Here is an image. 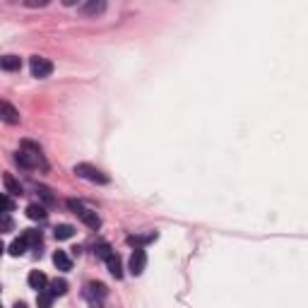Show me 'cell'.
<instances>
[{
    "label": "cell",
    "mask_w": 308,
    "mask_h": 308,
    "mask_svg": "<svg viewBox=\"0 0 308 308\" xmlns=\"http://www.w3.org/2000/svg\"><path fill=\"white\" fill-rule=\"evenodd\" d=\"M15 159H17V164L24 166V169H44L46 162H44V154H41V147L39 144L29 142V140H24L20 144V152L15 154Z\"/></svg>",
    "instance_id": "1"
},
{
    "label": "cell",
    "mask_w": 308,
    "mask_h": 308,
    "mask_svg": "<svg viewBox=\"0 0 308 308\" xmlns=\"http://www.w3.org/2000/svg\"><path fill=\"white\" fill-rule=\"evenodd\" d=\"M67 207L72 209V212H75L77 217H80V219H82V221H85V224H87L89 229H99V226H101L99 214H97L94 209L85 207V205H82L80 200H67Z\"/></svg>",
    "instance_id": "2"
},
{
    "label": "cell",
    "mask_w": 308,
    "mask_h": 308,
    "mask_svg": "<svg viewBox=\"0 0 308 308\" xmlns=\"http://www.w3.org/2000/svg\"><path fill=\"white\" fill-rule=\"evenodd\" d=\"M106 296H109V289L101 282H89L85 286V298L92 303V308H104V298Z\"/></svg>",
    "instance_id": "3"
},
{
    "label": "cell",
    "mask_w": 308,
    "mask_h": 308,
    "mask_svg": "<svg viewBox=\"0 0 308 308\" xmlns=\"http://www.w3.org/2000/svg\"><path fill=\"white\" fill-rule=\"evenodd\" d=\"M75 174L80 178L89 181V183H99V186H106V183H109V176H106L104 171H99L97 166H92V164H77Z\"/></svg>",
    "instance_id": "4"
},
{
    "label": "cell",
    "mask_w": 308,
    "mask_h": 308,
    "mask_svg": "<svg viewBox=\"0 0 308 308\" xmlns=\"http://www.w3.org/2000/svg\"><path fill=\"white\" fill-rule=\"evenodd\" d=\"M29 67H32V75L39 77V80H44L53 72V63L44 58V55H32V60H29Z\"/></svg>",
    "instance_id": "5"
},
{
    "label": "cell",
    "mask_w": 308,
    "mask_h": 308,
    "mask_svg": "<svg viewBox=\"0 0 308 308\" xmlns=\"http://www.w3.org/2000/svg\"><path fill=\"white\" fill-rule=\"evenodd\" d=\"M144 265H147V253H144V248H135V251H132V255H130V272L135 277L142 275Z\"/></svg>",
    "instance_id": "6"
},
{
    "label": "cell",
    "mask_w": 308,
    "mask_h": 308,
    "mask_svg": "<svg viewBox=\"0 0 308 308\" xmlns=\"http://www.w3.org/2000/svg\"><path fill=\"white\" fill-rule=\"evenodd\" d=\"M0 121H5L8 125H17L20 123V113H17V109L12 104L0 101Z\"/></svg>",
    "instance_id": "7"
},
{
    "label": "cell",
    "mask_w": 308,
    "mask_h": 308,
    "mask_svg": "<svg viewBox=\"0 0 308 308\" xmlns=\"http://www.w3.org/2000/svg\"><path fill=\"white\" fill-rule=\"evenodd\" d=\"M53 265L58 267V270H63V272L72 270V260H70V255H67L65 251H55L53 253Z\"/></svg>",
    "instance_id": "8"
},
{
    "label": "cell",
    "mask_w": 308,
    "mask_h": 308,
    "mask_svg": "<svg viewBox=\"0 0 308 308\" xmlns=\"http://www.w3.org/2000/svg\"><path fill=\"white\" fill-rule=\"evenodd\" d=\"M22 67V60L17 55H3L0 58V70H8V72H15Z\"/></svg>",
    "instance_id": "9"
},
{
    "label": "cell",
    "mask_w": 308,
    "mask_h": 308,
    "mask_svg": "<svg viewBox=\"0 0 308 308\" xmlns=\"http://www.w3.org/2000/svg\"><path fill=\"white\" fill-rule=\"evenodd\" d=\"M106 265H109V272L113 277H116V279H121L123 277V265H121V258H118V255L116 253H111L109 258H106Z\"/></svg>",
    "instance_id": "10"
},
{
    "label": "cell",
    "mask_w": 308,
    "mask_h": 308,
    "mask_svg": "<svg viewBox=\"0 0 308 308\" xmlns=\"http://www.w3.org/2000/svg\"><path fill=\"white\" fill-rule=\"evenodd\" d=\"M29 286L32 289H36V291H41V289H46V284H48V279H46V275L44 272H39V270H34L32 275H29Z\"/></svg>",
    "instance_id": "11"
},
{
    "label": "cell",
    "mask_w": 308,
    "mask_h": 308,
    "mask_svg": "<svg viewBox=\"0 0 308 308\" xmlns=\"http://www.w3.org/2000/svg\"><path fill=\"white\" fill-rule=\"evenodd\" d=\"M152 241H157V234H154V231H149V234H140V236H128V243L135 246V248H142L144 243H152Z\"/></svg>",
    "instance_id": "12"
},
{
    "label": "cell",
    "mask_w": 308,
    "mask_h": 308,
    "mask_svg": "<svg viewBox=\"0 0 308 308\" xmlns=\"http://www.w3.org/2000/svg\"><path fill=\"white\" fill-rule=\"evenodd\" d=\"M106 10V3H97V0H92V3H85V5H80V12L82 15H99V12Z\"/></svg>",
    "instance_id": "13"
},
{
    "label": "cell",
    "mask_w": 308,
    "mask_h": 308,
    "mask_svg": "<svg viewBox=\"0 0 308 308\" xmlns=\"http://www.w3.org/2000/svg\"><path fill=\"white\" fill-rule=\"evenodd\" d=\"M3 183H5V188H8L10 195H22V186H20V181L12 176V174H5V176H3Z\"/></svg>",
    "instance_id": "14"
},
{
    "label": "cell",
    "mask_w": 308,
    "mask_h": 308,
    "mask_svg": "<svg viewBox=\"0 0 308 308\" xmlns=\"http://www.w3.org/2000/svg\"><path fill=\"white\" fill-rule=\"evenodd\" d=\"M53 234H55V239L58 241H67V239H72L75 236V229L70 226V224H58L53 229Z\"/></svg>",
    "instance_id": "15"
},
{
    "label": "cell",
    "mask_w": 308,
    "mask_h": 308,
    "mask_svg": "<svg viewBox=\"0 0 308 308\" xmlns=\"http://www.w3.org/2000/svg\"><path fill=\"white\" fill-rule=\"evenodd\" d=\"M48 291L53 296H63V294H67V282L65 279H51L48 282Z\"/></svg>",
    "instance_id": "16"
},
{
    "label": "cell",
    "mask_w": 308,
    "mask_h": 308,
    "mask_svg": "<svg viewBox=\"0 0 308 308\" xmlns=\"http://www.w3.org/2000/svg\"><path fill=\"white\" fill-rule=\"evenodd\" d=\"M27 217H29V219H46V207L44 205H29V207H27Z\"/></svg>",
    "instance_id": "17"
},
{
    "label": "cell",
    "mask_w": 308,
    "mask_h": 308,
    "mask_svg": "<svg viewBox=\"0 0 308 308\" xmlns=\"http://www.w3.org/2000/svg\"><path fill=\"white\" fill-rule=\"evenodd\" d=\"M36 303H39V308H51V303H53V294H51L48 289H41V291L36 294Z\"/></svg>",
    "instance_id": "18"
},
{
    "label": "cell",
    "mask_w": 308,
    "mask_h": 308,
    "mask_svg": "<svg viewBox=\"0 0 308 308\" xmlns=\"http://www.w3.org/2000/svg\"><path fill=\"white\" fill-rule=\"evenodd\" d=\"M24 251H27V241H24L22 236H20V239H15V241L10 243V255H15V258H17V255H22Z\"/></svg>",
    "instance_id": "19"
},
{
    "label": "cell",
    "mask_w": 308,
    "mask_h": 308,
    "mask_svg": "<svg viewBox=\"0 0 308 308\" xmlns=\"http://www.w3.org/2000/svg\"><path fill=\"white\" fill-rule=\"evenodd\" d=\"M22 239L27 241V246H41V234L39 231H24L22 234Z\"/></svg>",
    "instance_id": "20"
},
{
    "label": "cell",
    "mask_w": 308,
    "mask_h": 308,
    "mask_svg": "<svg viewBox=\"0 0 308 308\" xmlns=\"http://www.w3.org/2000/svg\"><path fill=\"white\" fill-rule=\"evenodd\" d=\"M36 193L41 195V200H44L46 205H53V202H55V198L51 195V190H48L46 186H36Z\"/></svg>",
    "instance_id": "21"
},
{
    "label": "cell",
    "mask_w": 308,
    "mask_h": 308,
    "mask_svg": "<svg viewBox=\"0 0 308 308\" xmlns=\"http://www.w3.org/2000/svg\"><path fill=\"white\" fill-rule=\"evenodd\" d=\"M111 253H113V251L109 248V243H99V246L94 248V255H97V258H101V260H106Z\"/></svg>",
    "instance_id": "22"
},
{
    "label": "cell",
    "mask_w": 308,
    "mask_h": 308,
    "mask_svg": "<svg viewBox=\"0 0 308 308\" xmlns=\"http://www.w3.org/2000/svg\"><path fill=\"white\" fill-rule=\"evenodd\" d=\"M12 207H15V202H12L8 195L0 193V214H3V212H12Z\"/></svg>",
    "instance_id": "23"
},
{
    "label": "cell",
    "mask_w": 308,
    "mask_h": 308,
    "mask_svg": "<svg viewBox=\"0 0 308 308\" xmlns=\"http://www.w3.org/2000/svg\"><path fill=\"white\" fill-rule=\"evenodd\" d=\"M12 229V219L8 217V212L0 214V231H10Z\"/></svg>",
    "instance_id": "24"
},
{
    "label": "cell",
    "mask_w": 308,
    "mask_h": 308,
    "mask_svg": "<svg viewBox=\"0 0 308 308\" xmlns=\"http://www.w3.org/2000/svg\"><path fill=\"white\" fill-rule=\"evenodd\" d=\"M3 251H5V246H3V241H0V255H3Z\"/></svg>",
    "instance_id": "25"
},
{
    "label": "cell",
    "mask_w": 308,
    "mask_h": 308,
    "mask_svg": "<svg viewBox=\"0 0 308 308\" xmlns=\"http://www.w3.org/2000/svg\"><path fill=\"white\" fill-rule=\"evenodd\" d=\"M0 308H3V306H0Z\"/></svg>",
    "instance_id": "26"
}]
</instances>
